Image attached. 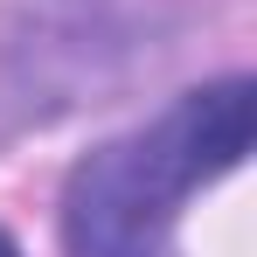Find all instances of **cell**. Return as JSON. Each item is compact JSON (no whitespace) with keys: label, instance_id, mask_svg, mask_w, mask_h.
Listing matches in <instances>:
<instances>
[{"label":"cell","instance_id":"obj_1","mask_svg":"<svg viewBox=\"0 0 257 257\" xmlns=\"http://www.w3.org/2000/svg\"><path fill=\"white\" fill-rule=\"evenodd\" d=\"M250 77H222L77 160L56 215L63 257H174L181 202L250 153Z\"/></svg>","mask_w":257,"mask_h":257},{"label":"cell","instance_id":"obj_2","mask_svg":"<svg viewBox=\"0 0 257 257\" xmlns=\"http://www.w3.org/2000/svg\"><path fill=\"white\" fill-rule=\"evenodd\" d=\"M0 257H21V243H14V236H7V229H0Z\"/></svg>","mask_w":257,"mask_h":257}]
</instances>
